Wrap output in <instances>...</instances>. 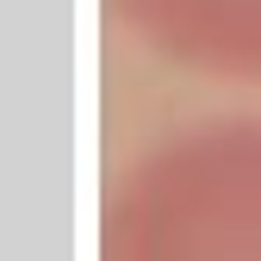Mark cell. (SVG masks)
<instances>
[{
	"label": "cell",
	"mask_w": 261,
	"mask_h": 261,
	"mask_svg": "<svg viewBox=\"0 0 261 261\" xmlns=\"http://www.w3.org/2000/svg\"><path fill=\"white\" fill-rule=\"evenodd\" d=\"M112 255H261V118L155 143L106 212Z\"/></svg>",
	"instance_id": "cell-1"
},
{
	"label": "cell",
	"mask_w": 261,
	"mask_h": 261,
	"mask_svg": "<svg viewBox=\"0 0 261 261\" xmlns=\"http://www.w3.org/2000/svg\"><path fill=\"white\" fill-rule=\"evenodd\" d=\"M112 13L162 62L261 87V0H112Z\"/></svg>",
	"instance_id": "cell-2"
}]
</instances>
